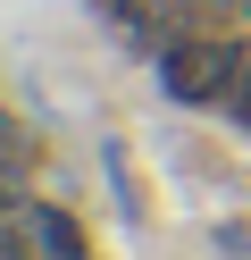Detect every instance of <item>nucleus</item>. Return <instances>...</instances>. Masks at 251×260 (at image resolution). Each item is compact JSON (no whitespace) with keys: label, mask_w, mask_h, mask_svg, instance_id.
I'll list each match as a JSON object with an SVG mask.
<instances>
[{"label":"nucleus","mask_w":251,"mask_h":260,"mask_svg":"<svg viewBox=\"0 0 251 260\" xmlns=\"http://www.w3.org/2000/svg\"><path fill=\"white\" fill-rule=\"evenodd\" d=\"M243 59H251V51H243V42H226V34L167 42V51H159V92H167V101H184V109H226Z\"/></svg>","instance_id":"obj_1"},{"label":"nucleus","mask_w":251,"mask_h":260,"mask_svg":"<svg viewBox=\"0 0 251 260\" xmlns=\"http://www.w3.org/2000/svg\"><path fill=\"white\" fill-rule=\"evenodd\" d=\"M17 226L33 235V252H42V260H92L76 210H59V202H25V210H17Z\"/></svg>","instance_id":"obj_2"},{"label":"nucleus","mask_w":251,"mask_h":260,"mask_svg":"<svg viewBox=\"0 0 251 260\" xmlns=\"http://www.w3.org/2000/svg\"><path fill=\"white\" fill-rule=\"evenodd\" d=\"M100 159H109V193H117V218L134 226V218H142V185H134V168H126V143L109 135V143H100Z\"/></svg>","instance_id":"obj_3"},{"label":"nucleus","mask_w":251,"mask_h":260,"mask_svg":"<svg viewBox=\"0 0 251 260\" xmlns=\"http://www.w3.org/2000/svg\"><path fill=\"white\" fill-rule=\"evenodd\" d=\"M25 159H33V143H25V126H17L9 109H0V168H9V176H25Z\"/></svg>","instance_id":"obj_4"},{"label":"nucleus","mask_w":251,"mask_h":260,"mask_svg":"<svg viewBox=\"0 0 251 260\" xmlns=\"http://www.w3.org/2000/svg\"><path fill=\"white\" fill-rule=\"evenodd\" d=\"M226 118L251 135V59H243V76H234V92H226Z\"/></svg>","instance_id":"obj_5"}]
</instances>
